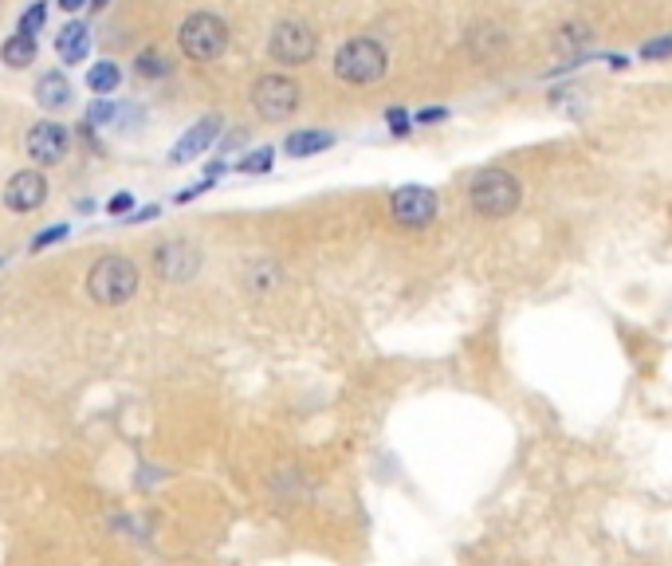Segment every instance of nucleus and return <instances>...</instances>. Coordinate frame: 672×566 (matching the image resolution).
Segmentation results:
<instances>
[{
  "label": "nucleus",
  "instance_id": "nucleus-13",
  "mask_svg": "<svg viewBox=\"0 0 672 566\" xmlns=\"http://www.w3.org/2000/svg\"><path fill=\"white\" fill-rule=\"evenodd\" d=\"M55 52H60L64 63H83L87 52H91V31H87V24L79 21L64 24L60 36H55Z\"/></svg>",
  "mask_w": 672,
  "mask_h": 566
},
{
  "label": "nucleus",
  "instance_id": "nucleus-5",
  "mask_svg": "<svg viewBox=\"0 0 672 566\" xmlns=\"http://www.w3.org/2000/svg\"><path fill=\"white\" fill-rule=\"evenodd\" d=\"M299 103H303V87L284 72H268L253 83V106L263 123H287Z\"/></svg>",
  "mask_w": 672,
  "mask_h": 566
},
{
  "label": "nucleus",
  "instance_id": "nucleus-31",
  "mask_svg": "<svg viewBox=\"0 0 672 566\" xmlns=\"http://www.w3.org/2000/svg\"><path fill=\"white\" fill-rule=\"evenodd\" d=\"M91 4H95V12H99V9H106V0H91Z\"/></svg>",
  "mask_w": 672,
  "mask_h": 566
},
{
  "label": "nucleus",
  "instance_id": "nucleus-28",
  "mask_svg": "<svg viewBox=\"0 0 672 566\" xmlns=\"http://www.w3.org/2000/svg\"><path fill=\"white\" fill-rule=\"evenodd\" d=\"M161 213V205H146V209L130 213V224H146V220H154Z\"/></svg>",
  "mask_w": 672,
  "mask_h": 566
},
{
  "label": "nucleus",
  "instance_id": "nucleus-4",
  "mask_svg": "<svg viewBox=\"0 0 672 566\" xmlns=\"http://www.w3.org/2000/svg\"><path fill=\"white\" fill-rule=\"evenodd\" d=\"M178 43H181V55H190L193 63L221 60L224 48H229V24L221 16H212V12H193V16L181 21Z\"/></svg>",
  "mask_w": 672,
  "mask_h": 566
},
{
  "label": "nucleus",
  "instance_id": "nucleus-16",
  "mask_svg": "<svg viewBox=\"0 0 672 566\" xmlns=\"http://www.w3.org/2000/svg\"><path fill=\"white\" fill-rule=\"evenodd\" d=\"M331 146H335V134H326V130H295V134L284 138L287 157H315Z\"/></svg>",
  "mask_w": 672,
  "mask_h": 566
},
{
  "label": "nucleus",
  "instance_id": "nucleus-17",
  "mask_svg": "<svg viewBox=\"0 0 672 566\" xmlns=\"http://www.w3.org/2000/svg\"><path fill=\"white\" fill-rule=\"evenodd\" d=\"M590 40H594V31H590L582 21H570L555 31V52L558 55H582L590 48Z\"/></svg>",
  "mask_w": 672,
  "mask_h": 566
},
{
  "label": "nucleus",
  "instance_id": "nucleus-23",
  "mask_svg": "<svg viewBox=\"0 0 672 566\" xmlns=\"http://www.w3.org/2000/svg\"><path fill=\"white\" fill-rule=\"evenodd\" d=\"M115 115H118V106L111 103V99H99V103L87 106V126H106Z\"/></svg>",
  "mask_w": 672,
  "mask_h": 566
},
{
  "label": "nucleus",
  "instance_id": "nucleus-30",
  "mask_svg": "<svg viewBox=\"0 0 672 566\" xmlns=\"http://www.w3.org/2000/svg\"><path fill=\"white\" fill-rule=\"evenodd\" d=\"M83 4H91V0H60V9L64 12H79Z\"/></svg>",
  "mask_w": 672,
  "mask_h": 566
},
{
  "label": "nucleus",
  "instance_id": "nucleus-24",
  "mask_svg": "<svg viewBox=\"0 0 672 566\" xmlns=\"http://www.w3.org/2000/svg\"><path fill=\"white\" fill-rule=\"evenodd\" d=\"M67 224H52V229H43L40 236H33V252H43V248H52V244L67 241Z\"/></svg>",
  "mask_w": 672,
  "mask_h": 566
},
{
  "label": "nucleus",
  "instance_id": "nucleus-10",
  "mask_svg": "<svg viewBox=\"0 0 672 566\" xmlns=\"http://www.w3.org/2000/svg\"><path fill=\"white\" fill-rule=\"evenodd\" d=\"M201 268V256L193 244L185 241H166L154 248V272H158V280L166 283H190L193 275H197Z\"/></svg>",
  "mask_w": 672,
  "mask_h": 566
},
{
  "label": "nucleus",
  "instance_id": "nucleus-29",
  "mask_svg": "<svg viewBox=\"0 0 672 566\" xmlns=\"http://www.w3.org/2000/svg\"><path fill=\"white\" fill-rule=\"evenodd\" d=\"M441 118H449V111H444V106H432V111H421L417 123L425 126V123H441Z\"/></svg>",
  "mask_w": 672,
  "mask_h": 566
},
{
  "label": "nucleus",
  "instance_id": "nucleus-25",
  "mask_svg": "<svg viewBox=\"0 0 672 566\" xmlns=\"http://www.w3.org/2000/svg\"><path fill=\"white\" fill-rule=\"evenodd\" d=\"M106 213H111V217H130V213H134V197H130V193H115V197L106 201Z\"/></svg>",
  "mask_w": 672,
  "mask_h": 566
},
{
  "label": "nucleus",
  "instance_id": "nucleus-18",
  "mask_svg": "<svg viewBox=\"0 0 672 566\" xmlns=\"http://www.w3.org/2000/svg\"><path fill=\"white\" fill-rule=\"evenodd\" d=\"M118 83H122V67H118L115 60H99L91 72H87V87L99 94V99H106V94H115Z\"/></svg>",
  "mask_w": 672,
  "mask_h": 566
},
{
  "label": "nucleus",
  "instance_id": "nucleus-8",
  "mask_svg": "<svg viewBox=\"0 0 672 566\" xmlns=\"http://www.w3.org/2000/svg\"><path fill=\"white\" fill-rule=\"evenodd\" d=\"M24 150H28L36 166H60L72 154V130L64 123H55V118L33 123V130L24 138Z\"/></svg>",
  "mask_w": 672,
  "mask_h": 566
},
{
  "label": "nucleus",
  "instance_id": "nucleus-19",
  "mask_svg": "<svg viewBox=\"0 0 672 566\" xmlns=\"http://www.w3.org/2000/svg\"><path fill=\"white\" fill-rule=\"evenodd\" d=\"M134 72L142 75V79H161V75H169V60L158 48H146V52H138Z\"/></svg>",
  "mask_w": 672,
  "mask_h": 566
},
{
  "label": "nucleus",
  "instance_id": "nucleus-14",
  "mask_svg": "<svg viewBox=\"0 0 672 566\" xmlns=\"http://www.w3.org/2000/svg\"><path fill=\"white\" fill-rule=\"evenodd\" d=\"M36 55H40V43H36V36H24V31H16V36H9V40L0 43V63L12 67V72L33 67Z\"/></svg>",
  "mask_w": 672,
  "mask_h": 566
},
{
  "label": "nucleus",
  "instance_id": "nucleus-26",
  "mask_svg": "<svg viewBox=\"0 0 672 566\" xmlns=\"http://www.w3.org/2000/svg\"><path fill=\"white\" fill-rule=\"evenodd\" d=\"M664 55H672V36H664V40H652L641 48V60H664Z\"/></svg>",
  "mask_w": 672,
  "mask_h": 566
},
{
  "label": "nucleus",
  "instance_id": "nucleus-21",
  "mask_svg": "<svg viewBox=\"0 0 672 566\" xmlns=\"http://www.w3.org/2000/svg\"><path fill=\"white\" fill-rule=\"evenodd\" d=\"M43 21H48V4H43V0H36L33 9L21 12V24H16V31H24V36H36V31L43 28Z\"/></svg>",
  "mask_w": 672,
  "mask_h": 566
},
{
  "label": "nucleus",
  "instance_id": "nucleus-3",
  "mask_svg": "<svg viewBox=\"0 0 672 566\" xmlns=\"http://www.w3.org/2000/svg\"><path fill=\"white\" fill-rule=\"evenodd\" d=\"M138 292V263L127 256H103V260L91 263L87 272V295L103 307H118L134 299Z\"/></svg>",
  "mask_w": 672,
  "mask_h": 566
},
{
  "label": "nucleus",
  "instance_id": "nucleus-1",
  "mask_svg": "<svg viewBox=\"0 0 672 566\" xmlns=\"http://www.w3.org/2000/svg\"><path fill=\"white\" fill-rule=\"evenodd\" d=\"M524 205V181L504 166H483L468 178V209L480 220H507Z\"/></svg>",
  "mask_w": 672,
  "mask_h": 566
},
{
  "label": "nucleus",
  "instance_id": "nucleus-6",
  "mask_svg": "<svg viewBox=\"0 0 672 566\" xmlns=\"http://www.w3.org/2000/svg\"><path fill=\"white\" fill-rule=\"evenodd\" d=\"M315 52L319 36L303 21H280L268 36V55H272V63H284V67H303V63L315 60Z\"/></svg>",
  "mask_w": 672,
  "mask_h": 566
},
{
  "label": "nucleus",
  "instance_id": "nucleus-7",
  "mask_svg": "<svg viewBox=\"0 0 672 566\" xmlns=\"http://www.w3.org/2000/svg\"><path fill=\"white\" fill-rule=\"evenodd\" d=\"M437 209H441V201L425 185H401L389 197V217L398 220L401 229H429L437 220Z\"/></svg>",
  "mask_w": 672,
  "mask_h": 566
},
{
  "label": "nucleus",
  "instance_id": "nucleus-20",
  "mask_svg": "<svg viewBox=\"0 0 672 566\" xmlns=\"http://www.w3.org/2000/svg\"><path fill=\"white\" fill-rule=\"evenodd\" d=\"M272 162H275V150L260 146V150H253V154H244L241 162H236V169H241V173H268Z\"/></svg>",
  "mask_w": 672,
  "mask_h": 566
},
{
  "label": "nucleus",
  "instance_id": "nucleus-27",
  "mask_svg": "<svg viewBox=\"0 0 672 566\" xmlns=\"http://www.w3.org/2000/svg\"><path fill=\"white\" fill-rule=\"evenodd\" d=\"M386 123H389V130H393V134H410V115H405L401 106H393V111H389Z\"/></svg>",
  "mask_w": 672,
  "mask_h": 566
},
{
  "label": "nucleus",
  "instance_id": "nucleus-22",
  "mask_svg": "<svg viewBox=\"0 0 672 566\" xmlns=\"http://www.w3.org/2000/svg\"><path fill=\"white\" fill-rule=\"evenodd\" d=\"M248 280V287H256V292H272L275 283H280V268H272V263H260V268H253V272L244 275Z\"/></svg>",
  "mask_w": 672,
  "mask_h": 566
},
{
  "label": "nucleus",
  "instance_id": "nucleus-11",
  "mask_svg": "<svg viewBox=\"0 0 672 566\" xmlns=\"http://www.w3.org/2000/svg\"><path fill=\"white\" fill-rule=\"evenodd\" d=\"M221 130H224V118L221 115H205L197 126H190V130H185V134L173 142V150H169V162H173V166H185V162L201 157L205 150L212 146V142H217V138H221Z\"/></svg>",
  "mask_w": 672,
  "mask_h": 566
},
{
  "label": "nucleus",
  "instance_id": "nucleus-12",
  "mask_svg": "<svg viewBox=\"0 0 672 566\" xmlns=\"http://www.w3.org/2000/svg\"><path fill=\"white\" fill-rule=\"evenodd\" d=\"M504 48H507L504 28H495V24H473L468 28V55L476 63H492L495 55H504Z\"/></svg>",
  "mask_w": 672,
  "mask_h": 566
},
{
  "label": "nucleus",
  "instance_id": "nucleus-2",
  "mask_svg": "<svg viewBox=\"0 0 672 566\" xmlns=\"http://www.w3.org/2000/svg\"><path fill=\"white\" fill-rule=\"evenodd\" d=\"M389 72V55L378 40H370V36H354L347 40L343 48L335 52V79L338 83H350V87H370L386 79Z\"/></svg>",
  "mask_w": 672,
  "mask_h": 566
},
{
  "label": "nucleus",
  "instance_id": "nucleus-9",
  "mask_svg": "<svg viewBox=\"0 0 672 566\" xmlns=\"http://www.w3.org/2000/svg\"><path fill=\"white\" fill-rule=\"evenodd\" d=\"M0 197L9 205L12 213H36L43 209V201H48V178H43L40 169H16L4 189H0Z\"/></svg>",
  "mask_w": 672,
  "mask_h": 566
},
{
  "label": "nucleus",
  "instance_id": "nucleus-15",
  "mask_svg": "<svg viewBox=\"0 0 672 566\" xmlns=\"http://www.w3.org/2000/svg\"><path fill=\"white\" fill-rule=\"evenodd\" d=\"M36 103H40L43 111H64V106L72 103V83H67V75L64 72L40 75V83H36Z\"/></svg>",
  "mask_w": 672,
  "mask_h": 566
}]
</instances>
